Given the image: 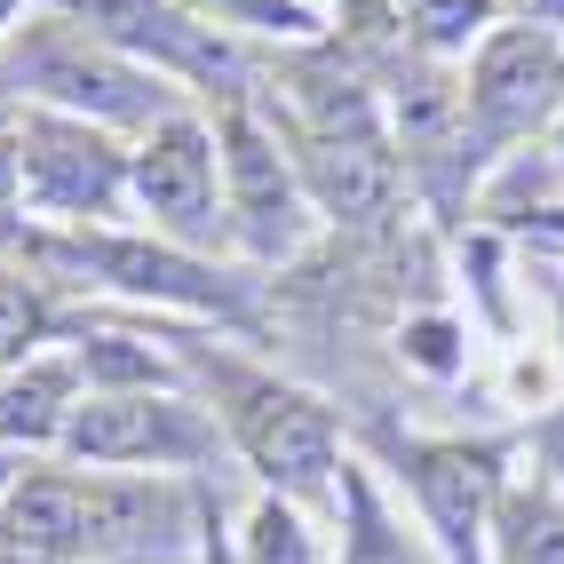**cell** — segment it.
Here are the masks:
<instances>
[{"label":"cell","instance_id":"2","mask_svg":"<svg viewBox=\"0 0 564 564\" xmlns=\"http://www.w3.org/2000/svg\"><path fill=\"white\" fill-rule=\"evenodd\" d=\"M9 135H17V192H24L32 215L96 231V223H111V207L128 199V152L111 143V128L24 104Z\"/></svg>","mask_w":564,"mask_h":564},{"label":"cell","instance_id":"10","mask_svg":"<svg viewBox=\"0 0 564 564\" xmlns=\"http://www.w3.org/2000/svg\"><path fill=\"white\" fill-rule=\"evenodd\" d=\"M72 254L88 262L104 286L135 294V303H175V311H231L239 294L215 279V262L175 247V239H120V231H80Z\"/></svg>","mask_w":564,"mask_h":564},{"label":"cell","instance_id":"6","mask_svg":"<svg viewBox=\"0 0 564 564\" xmlns=\"http://www.w3.org/2000/svg\"><path fill=\"white\" fill-rule=\"evenodd\" d=\"M231 382V422L239 454L271 477L279 501H318V494H343V445H334V422L326 405L286 390V382H262V373H223Z\"/></svg>","mask_w":564,"mask_h":564},{"label":"cell","instance_id":"5","mask_svg":"<svg viewBox=\"0 0 564 564\" xmlns=\"http://www.w3.org/2000/svg\"><path fill=\"white\" fill-rule=\"evenodd\" d=\"M215 143H223V239H239L254 262H286L303 254L311 239V192H303V167H294L271 128L254 111H223L215 120Z\"/></svg>","mask_w":564,"mask_h":564},{"label":"cell","instance_id":"23","mask_svg":"<svg viewBox=\"0 0 564 564\" xmlns=\"http://www.w3.org/2000/svg\"><path fill=\"white\" fill-rule=\"evenodd\" d=\"M556 167H564V111H556Z\"/></svg>","mask_w":564,"mask_h":564},{"label":"cell","instance_id":"11","mask_svg":"<svg viewBox=\"0 0 564 564\" xmlns=\"http://www.w3.org/2000/svg\"><path fill=\"white\" fill-rule=\"evenodd\" d=\"M88 398V373L72 350H41L0 373V445H24V454H41V445H64L72 413Z\"/></svg>","mask_w":564,"mask_h":564},{"label":"cell","instance_id":"25","mask_svg":"<svg viewBox=\"0 0 564 564\" xmlns=\"http://www.w3.org/2000/svg\"><path fill=\"white\" fill-rule=\"evenodd\" d=\"M0 564H24V556H0Z\"/></svg>","mask_w":564,"mask_h":564},{"label":"cell","instance_id":"24","mask_svg":"<svg viewBox=\"0 0 564 564\" xmlns=\"http://www.w3.org/2000/svg\"><path fill=\"white\" fill-rule=\"evenodd\" d=\"M556 318H564V294H556ZM556 334H564V326H556Z\"/></svg>","mask_w":564,"mask_h":564},{"label":"cell","instance_id":"18","mask_svg":"<svg viewBox=\"0 0 564 564\" xmlns=\"http://www.w3.org/2000/svg\"><path fill=\"white\" fill-rule=\"evenodd\" d=\"M398 343H405V358H413V366H430V373H454V366H462V350H454L462 334L445 326V318H413Z\"/></svg>","mask_w":564,"mask_h":564},{"label":"cell","instance_id":"22","mask_svg":"<svg viewBox=\"0 0 564 564\" xmlns=\"http://www.w3.org/2000/svg\"><path fill=\"white\" fill-rule=\"evenodd\" d=\"M215 533H223V524H215V517H207V564H247V556H231V549H223V541H215Z\"/></svg>","mask_w":564,"mask_h":564},{"label":"cell","instance_id":"17","mask_svg":"<svg viewBox=\"0 0 564 564\" xmlns=\"http://www.w3.org/2000/svg\"><path fill=\"white\" fill-rule=\"evenodd\" d=\"M524 564H564V509H509Z\"/></svg>","mask_w":564,"mask_h":564},{"label":"cell","instance_id":"15","mask_svg":"<svg viewBox=\"0 0 564 564\" xmlns=\"http://www.w3.org/2000/svg\"><path fill=\"white\" fill-rule=\"evenodd\" d=\"M199 24H215V32H262V41H318V9L311 0H183Z\"/></svg>","mask_w":564,"mask_h":564},{"label":"cell","instance_id":"16","mask_svg":"<svg viewBox=\"0 0 564 564\" xmlns=\"http://www.w3.org/2000/svg\"><path fill=\"white\" fill-rule=\"evenodd\" d=\"M239 556H247V564H318V549H311V533H303V517H294V501H279V494L247 517Z\"/></svg>","mask_w":564,"mask_h":564},{"label":"cell","instance_id":"20","mask_svg":"<svg viewBox=\"0 0 564 564\" xmlns=\"http://www.w3.org/2000/svg\"><path fill=\"white\" fill-rule=\"evenodd\" d=\"M9 207H24V192H17V135H0V215Z\"/></svg>","mask_w":564,"mask_h":564},{"label":"cell","instance_id":"4","mask_svg":"<svg viewBox=\"0 0 564 564\" xmlns=\"http://www.w3.org/2000/svg\"><path fill=\"white\" fill-rule=\"evenodd\" d=\"M56 454L80 462V469L175 477V469L215 462V422L192 398H167V390H88Z\"/></svg>","mask_w":564,"mask_h":564},{"label":"cell","instance_id":"12","mask_svg":"<svg viewBox=\"0 0 564 564\" xmlns=\"http://www.w3.org/2000/svg\"><path fill=\"white\" fill-rule=\"evenodd\" d=\"M405 462H413L405 477H413V494H422V517L454 549H477L485 509H494V469H485V454H469V445H413Z\"/></svg>","mask_w":564,"mask_h":564},{"label":"cell","instance_id":"7","mask_svg":"<svg viewBox=\"0 0 564 564\" xmlns=\"http://www.w3.org/2000/svg\"><path fill=\"white\" fill-rule=\"evenodd\" d=\"M128 199L143 207L152 239H175V247H215L223 239V143L207 120L175 111L152 135H135L128 152Z\"/></svg>","mask_w":564,"mask_h":564},{"label":"cell","instance_id":"13","mask_svg":"<svg viewBox=\"0 0 564 564\" xmlns=\"http://www.w3.org/2000/svg\"><path fill=\"white\" fill-rule=\"evenodd\" d=\"M343 517H350V533H343V564H430V556H422V549H413L398 524H390L382 494H373V477H366L358 462H343Z\"/></svg>","mask_w":564,"mask_h":564},{"label":"cell","instance_id":"8","mask_svg":"<svg viewBox=\"0 0 564 564\" xmlns=\"http://www.w3.org/2000/svg\"><path fill=\"white\" fill-rule=\"evenodd\" d=\"M48 9L80 17V24L104 32L120 56L152 64L160 80H175V88H207V96H223V104L247 96V88H239L247 64H239V48H231V32L199 24L183 0H48Z\"/></svg>","mask_w":564,"mask_h":564},{"label":"cell","instance_id":"14","mask_svg":"<svg viewBox=\"0 0 564 564\" xmlns=\"http://www.w3.org/2000/svg\"><path fill=\"white\" fill-rule=\"evenodd\" d=\"M398 17H405V41H413V56H462V48H477L485 32H494L501 17H494V0H398Z\"/></svg>","mask_w":564,"mask_h":564},{"label":"cell","instance_id":"9","mask_svg":"<svg viewBox=\"0 0 564 564\" xmlns=\"http://www.w3.org/2000/svg\"><path fill=\"white\" fill-rule=\"evenodd\" d=\"M303 152H294V167H303V192L326 223H382L398 215L405 199V160L390 152L382 128H303L294 135Z\"/></svg>","mask_w":564,"mask_h":564},{"label":"cell","instance_id":"19","mask_svg":"<svg viewBox=\"0 0 564 564\" xmlns=\"http://www.w3.org/2000/svg\"><path fill=\"white\" fill-rule=\"evenodd\" d=\"M533 445H541V469H549V485L564 494V405H549V413H541V430H533Z\"/></svg>","mask_w":564,"mask_h":564},{"label":"cell","instance_id":"3","mask_svg":"<svg viewBox=\"0 0 564 564\" xmlns=\"http://www.w3.org/2000/svg\"><path fill=\"white\" fill-rule=\"evenodd\" d=\"M462 104H469V152L477 160H501L509 143H524L533 128H556V111H564V41L549 24H494L469 48Z\"/></svg>","mask_w":564,"mask_h":564},{"label":"cell","instance_id":"1","mask_svg":"<svg viewBox=\"0 0 564 564\" xmlns=\"http://www.w3.org/2000/svg\"><path fill=\"white\" fill-rule=\"evenodd\" d=\"M0 80L17 96H32L41 111H72V120H96V128H143L152 135L160 120H175V80H160L152 64L120 56L104 32H88L64 9L9 32Z\"/></svg>","mask_w":564,"mask_h":564},{"label":"cell","instance_id":"21","mask_svg":"<svg viewBox=\"0 0 564 564\" xmlns=\"http://www.w3.org/2000/svg\"><path fill=\"white\" fill-rule=\"evenodd\" d=\"M24 9H48V0H0V48H9V32L24 24Z\"/></svg>","mask_w":564,"mask_h":564}]
</instances>
